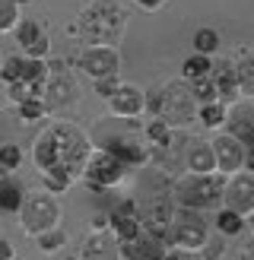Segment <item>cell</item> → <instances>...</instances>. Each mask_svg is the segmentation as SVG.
Instances as JSON below:
<instances>
[{"instance_id": "cell-1", "label": "cell", "mask_w": 254, "mask_h": 260, "mask_svg": "<svg viewBox=\"0 0 254 260\" xmlns=\"http://www.w3.org/2000/svg\"><path fill=\"white\" fill-rule=\"evenodd\" d=\"M80 35L83 45H114L118 48L127 35V10L118 0H89L76 13V22L67 29Z\"/></svg>"}, {"instance_id": "cell-2", "label": "cell", "mask_w": 254, "mask_h": 260, "mask_svg": "<svg viewBox=\"0 0 254 260\" xmlns=\"http://www.w3.org/2000/svg\"><path fill=\"white\" fill-rule=\"evenodd\" d=\"M223 175H194L184 172L169 181V197L178 210H194V213H213L216 206H223Z\"/></svg>"}, {"instance_id": "cell-3", "label": "cell", "mask_w": 254, "mask_h": 260, "mask_svg": "<svg viewBox=\"0 0 254 260\" xmlns=\"http://www.w3.org/2000/svg\"><path fill=\"white\" fill-rule=\"evenodd\" d=\"M48 130H51V137H54L57 165L80 181L83 165H86L89 152H92V146H96L92 137H89L80 124H73V121H54V124H48Z\"/></svg>"}, {"instance_id": "cell-4", "label": "cell", "mask_w": 254, "mask_h": 260, "mask_svg": "<svg viewBox=\"0 0 254 260\" xmlns=\"http://www.w3.org/2000/svg\"><path fill=\"white\" fill-rule=\"evenodd\" d=\"M19 229L25 232L29 238L35 235H42V232L48 229H57L60 225V200L54 197V193H48V190H25V197H22V206H19Z\"/></svg>"}, {"instance_id": "cell-5", "label": "cell", "mask_w": 254, "mask_h": 260, "mask_svg": "<svg viewBox=\"0 0 254 260\" xmlns=\"http://www.w3.org/2000/svg\"><path fill=\"white\" fill-rule=\"evenodd\" d=\"M159 118L172 130H184L197 121V102L190 95V86L184 80H169L159 86Z\"/></svg>"}, {"instance_id": "cell-6", "label": "cell", "mask_w": 254, "mask_h": 260, "mask_svg": "<svg viewBox=\"0 0 254 260\" xmlns=\"http://www.w3.org/2000/svg\"><path fill=\"white\" fill-rule=\"evenodd\" d=\"M127 175H131V168H127L121 159H114L111 152L92 146V152H89V159H86V165H83L80 181L86 184V190L105 193V190L121 187L124 181H127Z\"/></svg>"}, {"instance_id": "cell-7", "label": "cell", "mask_w": 254, "mask_h": 260, "mask_svg": "<svg viewBox=\"0 0 254 260\" xmlns=\"http://www.w3.org/2000/svg\"><path fill=\"white\" fill-rule=\"evenodd\" d=\"M48 63V76H45V89H42V102L48 111H64L80 99V83L70 70V63L64 57H51Z\"/></svg>"}, {"instance_id": "cell-8", "label": "cell", "mask_w": 254, "mask_h": 260, "mask_svg": "<svg viewBox=\"0 0 254 260\" xmlns=\"http://www.w3.org/2000/svg\"><path fill=\"white\" fill-rule=\"evenodd\" d=\"M207 238H210V229L203 222V213L175 210L172 222H169V248L184 251V254H200Z\"/></svg>"}, {"instance_id": "cell-9", "label": "cell", "mask_w": 254, "mask_h": 260, "mask_svg": "<svg viewBox=\"0 0 254 260\" xmlns=\"http://www.w3.org/2000/svg\"><path fill=\"white\" fill-rule=\"evenodd\" d=\"M73 67H80L89 80H102V76L121 73V48L114 45H83L80 54L73 57Z\"/></svg>"}, {"instance_id": "cell-10", "label": "cell", "mask_w": 254, "mask_h": 260, "mask_svg": "<svg viewBox=\"0 0 254 260\" xmlns=\"http://www.w3.org/2000/svg\"><path fill=\"white\" fill-rule=\"evenodd\" d=\"M210 149H213L216 175H223V178L241 172V168L248 165V152H251V146L238 143L235 137H229L226 130H216V137L210 140Z\"/></svg>"}, {"instance_id": "cell-11", "label": "cell", "mask_w": 254, "mask_h": 260, "mask_svg": "<svg viewBox=\"0 0 254 260\" xmlns=\"http://www.w3.org/2000/svg\"><path fill=\"white\" fill-rule=\"evenodd\" d=\"M223 206L226 210H232L238 216H251L254 213V175L248 168H241V172L229 175L226 184H223Z\"/></svg>"}, {"instance_id": "cell-12", "label": "cell", "mask_w": 254, "mask_h": 260, "mask_svg": "<svg viewBox=\"0 0 254 260\" xmlns=\"http://www.w3.org/2000/svg\"><path fill=\"white\" fill-rule=\"evenodd\" d=\"M13 35H16V45L22 51V57H32V60H48L51 57V35L45 32L42 22L19 19Z\"/></svg>"}, {"instance_id": "cell-13", "label": "cell", "mask_w": 254, "mask_h": 260, "mask_svg": "<svg viewBox=\"0 0 254 260\" xmlns=\"http://www.w3.org/2000/svg\"><path fill=\"white\" fill-rule=\"evenodd\" d=\"M99 149L111 152L114 159H121L127 168H143L149 162V149L143 137H124V134H108L105 140L99 143Z\"/></svg>"}, {"instance_id": "cell-14", "label": "cell", "mask_w": 254, "mask_h": 260, "mask_svg": "<svg viewBox=\"0 0 254 260\" xmlns=\"http://www.w3.org/2000/svg\"><path fill=\"white\" fill-rule=\"evenodd\" d=\"M108 232L118 238V244H127V241H134V238L143 235V229H140V210H137V200L134 197L121 200L108 213Z\"/></svg>"}, {"instance_id": "cell-15", "label": "cell", "mask_w": 254, "mask_h": 260, "mask_svg": "<svg viewBox=\"0 0 254 260\" xmlns=\"http://www.w3.org/2000/svg\"><path fill=\"white\" fill-rule=\"evenodd\" d=\"M108 102V111L121 121H134V118H143V102H146V89L137 86V83H121L118 92H114Z\"/></svg>"}, {"instance_id": "cell-16", "label": "cell", "mask_w": 254, "mask_h": 260, "mask_svg": "<svg viewBox=\"0 0 254 260\" xmlns=\"http://www.w3.org/2000/svg\"><path fill=\"white\" fill-rule=\"evenodd\" d=\"M223 130H226L229 137H235L238 143L251 146V143H254V108H251V99H238L235 105L226 108Z\"/></svg>"}, {"instance_id": "cell-17", "label": "cell", "mask_w": 254, "mask_h": 260, "mask_svg": "<svg viewBox=\"0 0 254 260\" xmlns=\"http://www.w3.org/2000/svg\"><path fill=\"white\" fill-rule=\"evenodd\" d=\"M210 83L216 89V102H223V105H235L241 99L238 95V83H235V70H232V57H223L216 60L213 57V70H210Z\"/></svg>"}, {"instance_id": "cell-18", "label": "cell", "mask_w": 254, "mask_h": 260, "mask_svg": "<svg viewBox=\"0 0 254 260\" xmlns=\"http://www.w3.org/2000/svg\"><path fill=\"white\" fill-rule=\"evenodd\" d=\"M76 257L80 260H121V244L111 232H89Z\"/></svg>"}, {"instance_id": "cell-19", "label": "cell", "mask_w": 254, "mask_h": 260, "mask_svg": "<svg viewBox=\"0 0 254 260\" xmlns=\"http://www.w3.org/2000/svg\"><path fill=\"white\" fill-rule=\"evenodd\" d=\"M137 200V210H140V219H149V222H172V216L178 206L172 203L169 190L165 193H149V197H134Z\"/></svg>"}, {"instance_id": "cell-20", "label": "cell", "mask_w": 254, "mask_h": 260, "mask_svg": "<svg viewBox=\"0 0 254 260\" xmlns=\"http://www.w3.org/2000/svg\"><path fill=\"white\" fill-rule=\"evenodd\" d=\"M232 70H235V83H238V95L241 99H251L254 95V57H251V48L241 45L232 57Z\"/></svg>"}, {"instance_id": "cell-21", "label": "cell", "mask_w": 254, "mask_h": 260, "mask_svg": "<svg viewBox=\"0 0 254 260\" xmlns=\"http://www.w3.org/2000/svg\"><path fill=\"white\" fill-rule=\"evenodd\" d=\"M184 168H187V172H194V175H213L216 172L210 140H194L184 149Z\"/></svg>"}, {"instance_id": "cell-22", "label": "cell", "mask_w": 254, "mask_h": 260, "mask_svg": "<svg viewBox=\"0 0 254 260\" xmlns=\"http://www.w3.org/2000/svg\"><path fill=\"white\" fill-rule=\"evenodd\" d=\"M213 229L219 232V238H238V235H245L248 219L232 213V210H226V206H216L213 210Z\"/></svg>"}, {"instance_id": "cell-23", "label": "cell", "mask_w": 254, "mask_h": 260, "mask_svg": "<svg viewBox=\"0 0 254 260\" xmlns=\"http://www.w3.org/2000/svg\"><path fill=\"white\" fill-rule=\"evenodd\" d=\"M162 254H165V248L146 235L121 244V260H162Z\"/></svg>"}, {"instance_id": "cell-24", "label": "cell", "mask_w": 254, "mask_h": 260, "mask_svg": "<svg viewBox=\"0 0 254 260\" xmlns=\"http://www.w3.org/2000/svg\"><path fill=\"white\" fill-rule=\"evenodd\" d=\"M210 70H213V57H207V54H194V51H190V54L181 60V76H178V80L197 83V80H207Z\"/></svg>"}, {"instance_id": "cell-25", "label": "cell", "mask_w": 254, "mask_h": 260, "mask_svg": "<svg viewBox=\"0 0 254 260\" xmlns=\"http://www.w3.org/2000/svg\"><path fill=\"white\" fill-rule=\"evenodd\" d=\"M22 197H25V187L19 184L16 178H4V181H0V210H4V213H19Z\"/></svg>"}, {"instance_id": "cell-26", "label": "cell", "mask_w": 254, "mask_h": 260, "mask_svg": "<svg viewBox=\"0 0 254 260\" xmlns=\"http://www.w3.org/2000/svg\"><path fill=\"white\" fill-rule=\"evenodd\" d=\"M73 175L70 172H64L60 165H54V168H48V172H42V190H48V193H67L70 187H73Z\"/></svg>"}, {"instance_id": "cell-27", "label": "cell", "mask_w": 254, "mask_h": 260, "mask_svg": "<svg viewBox=\"0 0 254 260\" xmlns=\"http://www.w3.org/2000/svg\"><path fill=\"white\" fill-rule=\"evenodd\" d=\"M219 32L210 29V25H200L190 38V48H194V54H207V57H216V51H219Z\"/></svg>"}, {"instance_id": "cell-28", "label": "cell", "mask_w": 254, "mask_h": 260, "mask_svg": "<svg viewBox=\"0 0 254 260\" xmlns=\"http://www.w3.org/2000/svg\"><path fill=\"white\" fill-rule=\"evenodd\" d=\"M25 80V57L22 54H10L0 60V83L13 86V83H22Z\"/></svg>"}, {"instance_id": "cell-29", "label": "cell", "mask_w": 254, "mask_h": 260, "mask_svg": "<svg viewBox=\"0 0 254 260\" xmlns=\"http://www.w3.org/2000/svg\"><path fill=\"white\" fill-rule=\"evenodd\" d=\"M197 121L207 130H223L226 124V105L223 102H207V105H197Z\"/></svg>"}, {"instance_id": "cell-30", "label": "cell", "mask_w": 254, "mask_h": 260, "mask_svg": "<svg viewBox=\"0 0 254 260\" xmlns=\"http://www.w3.org/2000/svg\"><path fill=\"white\" fill-rule=\"evenodd\" d=\"M35 241H38V251L42 254H57L64 244H67V232L57 225V229H48L42 235H35Z\"/></svg>"}, {"instance_id": "cell-31", "label": "cell", "mask_w": 254, "mask_h": 260, "mask_svg": "<svg viewBox=\"0 0 254 260\" xmlns=\"http://www.w3.org/2000/svg\"><path fill=\"white\" fill-rule=\"evenodd\" d=\"M42 89H45V83H13V86H7V99L13 105H19L25 99H42Z\"/></svg>"}, {"instance_id": "cell-32", "label": "cell", "mask_w": 254, "mask_h": 260, "mask_svg": "<svg viewBox=\"0 0 254 260\" xmlns=\"http://www.w3.org/2000/svg\"><path fill=\"white\" fill-rule=\"evenodd\" d=\"M16 111H19L22 124H35V121L48 118V108H45L42 99H25V102H19V105H16Z\"/></svg>"}, {"instance_id": "cell-33", "label": "cell", "mask_w": 254, "mask_h": 260, "mask_svg": "<svg viewBox=\"0 0 254 260\" xmlns=\"http://www.w3.org/2000/svg\"><path fill=\"white\" fill-rule=\"evenodd\" d=\"M19 165H22L19 143H0V168H4V172H16Z\"/></svg>"}, {"instance_id": "cell-34", "label": "cell", "mask_w": 254, "mask_h": 260, "mask_svg": "<svg viewBox=\"0 0 254 260\" xmlns=\"http://www.w3.org/2000/svg\"><path fill=\"white\" fill-rule=\"evenodd\" d=\"M19 19H22V16H19V7H13L10 0H0V35H4V32H13Z\"/></svg>"}, {"instance_id": "cell-35", "label": "cell", "mask_w": 254, "mask_h": 260, "mask_svg": "<svg viewBox=\"0 0 254 260\" xmlns=\"http://www.w3.org/2000/svg\"><path fill=\"white\" fill-rule=\"evenodd\" d=\"M190 86V95H194L197 105H207V102H216V89L210 83V76L207 80H197V83H187Z\"/></svg>"}, {"instance_id": "cell-36", "label": "cell", "mask_w": 254, "mask_h": 260, "mask_svg": "<svg viewBox=\"0 0 254 260\" xmlns=\"http://www.w3.org/2000/svg\"><path fill=\"white\" fill-rule=\"evenodd\" d=\"M92 83H96V95L99 99H111L124 80H121V73H111V76H102V80H92Z\"/></svg>"}, {"instance_id": "cell-37", "label": "cell", "mask_w": 254, "mask_h": 260, "mask_svg": "<svg viewBox=\"0 0 254 260\" xmlns=\"http://www.w3.org/2000/svg\"><path fill=\"white\" fill-rule=\"evenodd\" d=\"M226 238H207V244L200 248V260H219V257H226V244H223Z\"/></svg>"}, {"instance_id": "cell-38", "label": "cell", "mask_w": 254, "mask_h": 260, "mask_svg": "<svg viewBox=\"0 0 254 260\" xmlns=\"http://www.w3.org/2000/svg\"><path fill=\"white\" fill-rule=\"evenodd\" d=\"M89 232H108V213H96L89 219Z\"/></svg>"}, {"instance_id": "cell-39", "label": "cell", "mask_w": 254, "mask_h": 260, "mask_svg": "<svg viewBox=\"0 0 254 260\" xmlns=\"http://www.w3.org/2000/svg\"><path fill=\"white\" fill-rule=\"evenodd\" d=\"M134 4L140 7V10H146V13H156V10H162L169 0H134Z\"/></svg>"}, {"instance_id": "cell-40", "label": "cell", "mask_w": 254, "mask_h": 260, "mask_svg": "<svg viewBox=\"0 0 254 260\" xmlns=\"http://www.w3.org/2000/svg\"><path fill=\"white\" fill-rule=\"evenodd\" d=\"M0 260H16V248L7 238H0Z\"/></svg>"}, {"instance_id": "cell-41", "label": "cell", "mask_w": 254, "mask_h": 260, "mask_svg": "<svg viewBox=\"0 0 254 260\" xmlns=\"http://www.w3.org/2000/svg\"><path fill=\"white\" fill-rule=\"evenodd\" d=\"M162 260H194V254H184V251H175V248H165Z\"/></svg>"}, {"instance_id": "cell-42", "label": "cell", "mask_w": 254, "mask_h": 260, "mask_svg": "<svg viewBox=\"0 0 254 260\" xmlns=\"http://www.w3.org/2000/svg\"><path fill=\"white\" fill-rule=\"evenodd\" d=\"M10 4H13V7H29L32 0H10Z\"/></svg>"}, {"instance_id": "cell-43", "label": "cell", "mask_w": 254, "mask_h": 260, "mask_svg": "<svg viewBox=\"0 0 254 260\" xmlns=\"http://www.w3.org/2000/svg\"><path fill=\"white\" fill-rule=\"evenodd\" d=\"M64 260H80V257H76V254H70V257H64Z\"/></svg>"}, {"instance_id": "cell-44", "label": "cell", "mask_w": 254, "mask_h": 260, "mask_svg": "<svg viewBox=\"0 0 254 260\" xmlns=\"http://www.w3.org/2000/svg\"><path fill=\"white\" fill-rule=\"evenodd\" d=\"M194 260H200V257H197V254H194Z\"/></svg>"}, {"instance_id": "cell-45", "label": "cell", "mask_w": 254, "mask_h": 260, "mask_svg": "<svg viewBox=\"0 0 254 260\" xmlns=\"http://www.w3.org/2000/svg\"><path fill=\"white\" fill-rule=\"evenodd\" d=\"M219 260H226V257H219Z\"/></svg>"}, {"instance_id": "cell-46", "label": "cell", "mask_w": 254, "mask_h": 260, "mask_svg": "<svg viewBox=\"0 0 254 260\" xmlns=\"http://www.w3.org/2000/svg\"><path fill=\"white\" fill-rule=\"evenodd\" d=\"M0 60H4V57H0Z\"/></svg>"}]
</instances>
